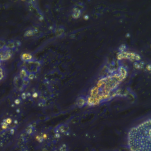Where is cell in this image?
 I'll return each mask as SVG.
<instances>
[{"mask_svg": "<svg viewBox=\"0 0 151 151\" xmlns=\"http://www.w3.org/2000/svg\"><path fill=\"white\" fill-rule=\"evenodd\" d=\"M127 144L130 151H151L150 119L130 129Z\"/></svg>", "mask_w": 151, "mask_h": 151, "instance_id": "cell-1", "label": "cell"}, {"mask_svg": "<svg viewBox=\"0 0 151 151\" xmlns=\"http://www.w3.org/2000/svg\"><path fill=\"white\" fill-rule=\"evenodd\" d=\"M11 59L5 42L0 41V82L3 80L6 75L5 63Z\"/></svg>", "mask_w": 151, "mask_h": 151, "instance_id": "cell-2", "label": "cell"}, {"mask_svg": "<svg viewBox=\"0 0 151 151\" xmlns=\"http://www.w3.org/2000/svg\"><path fill=\"white\" fill-rule=\"evenodd\" d=\"M70 128L66 124H60L57 126L54 129L56 138H59L62 135H68L69 134Z\"/></svg>", "mask_w": 151, "mask_h": 151, "instance_id": "cell-3", "label": "cell"}, {"mask_svg": "<svg viewBox=\"0 0 151 151\" xmlns=\"http://www.w3.org/2000/svg\"><path fill=\"white\" fill-rule=\"evenodd\" d=\"M126 59L130 60L132 61H141V57L138 54L135 53V52H128L127 53V56H126Z\"/></svg>", "mask_w": 151, "mask_h": 151, "instance_id": "cell-4", "label": "cell"}, {"mask_svg": "<svg viewBox=\"0 0 151 151\" xmlns=\"http://www.w3.org/2000/svg\"><path fill=\"white\" fill-rule=\"evenodd\" d=\"M21 59L22 61L27 63L34 62L35 61V59H34L33 56L27 53H22L21 55Z\"/></svg>", "mask_w": 151, "mask_h": 151, "instance_id": "cell-5", "label": "cell"}, {"mask_svg": "<svg viewBox=\"0 0 151 151\" xmlns=\"http://www.w3.org/2000/svg\"><path fill=\"white\" fill-rule=\"evenodd\" d=\"M35 139H36L37 141L38 142L43 143V142H45L48 139V135H47L46 133H40V134H37L36 135Z\"/></svg>", "mask_w": 151, "mask_h": 151, "instance_id": "cell-6", "label": "cell"}, {"mask_svg": "<svg viewBox=\"0 0 151 151\" xmlns=\"http://www.w3.org/2000/svg\"><path fill=\"white\" fill-rule=\"evenodd\" d=\"M87 104V100L85 97L81 96V97H78L76 100V105L77 107L80 108H82L83 107L85 106Z\"/></svg>", "mask_w": 151, "mask_h": 151, "instance_id": "cell-7", "label": "cell"}, {"mask_svg": "<svg viewBox=\"0 0 151 151\" xmlns=\"http://www.w3.org/2000/svg\"><path fill=\"white\" fill-rule=\"evenodd\" d=\"M35 131V126L33 125V124H30L26 128V130H25V133L26 134V135H28V136H32L34 134Z\"/></svg>", "mask_w": 151, "mask_h": 151, "instance_id": "cell-8", "label": "cell"}, {"mask_svg": "<svg viewBox=\"0 0 151 151\" xmlns=\"http://www.w3.org/2000/svg\"><path fill=\"white\" fill-rule=\"evenodd\" d=\"M81 14H82V11L80 8L74 7L72 11V17L74 18H78L80 17Z\"/></svg>", "mask_w": 151, "mask_h": 151, "instance_id": "cell-9", "label": "cell"}, {"mask_svg": "<svg viewBox=\"0 0 151 151\" xmlns=\"http://www.w3.org/2000/svg\"><path fill=\"white\" fill-rule=\"evenodd\" d=\"M100 89L97 87H94L93 88L90 90V95L91 97H96L98 96V94L99 93Z\"/></svg>", "mask_w": 151, "mask_h": 151, "instance_id": "cell-10", "label": "cell"}, {"mask_svg": "<svg viewBox=\"0 0 151 151\" xmlns=\"http://www.w3.org/2000/svg\"><path fill=\"white\" fill-rule=\"evenodd\" d=\"M127 53L128 52H119L117 54V59L119 60H122V59H126L127 56Z\"/></svg>", "mask_w": 151, "mask_h": 151, "instance_id": "cell-11", "label": "cell"}, {"mask_svg": "<svg viewBox=\"0 0 151 151\" xmlns=\"http://www.w3.org/2000/svg\"><path fill=\"white\" fill-rule=\"evenodd\" d=\"M143 66H144V63L142 61H136L134 63V67L137 69H141L143 68Z\"/></svg>", "mask_w": 151, "mask_h": 151, "instance_id": "cell-12", "label": "cell"}, {"mask_svg": "<svg viewBox=\"0 0 151 151\" xmlns=\"http://www.w3.org/2000/svg\"><path fill=\"white\" fill-rule=\"evenodd\" d=\"M69 148L66 144H62L59 147V151H69Z\"/></svg>", "mask_w": 151, "mask_h": 151, "instance_id": "cell-13", "label": "cell"}, {"mask_svg": "<svg viewBox=\"0 0 151 151\" xmlns=\"http://www.w3.org/2000/svg\"><path fill=\"white\" fill-rule=\"evenodd\" d=\"M35 33V32L34 31V30L33 29H30L28 30H27V31L25 33V35L27 37H30L32 36V35H34Z\"/></svg>", "mask_w": 151, "mask_h": 151, "instance_id": "cell-14", "label": "cell"}, {"mask_svg": "<svg viewBox=\"0 0 151 151\" xmlns=\"http://www.w3.org/2000/svg\"><path fill=\"white\" fill-rule=\"evenodd\" d=\"M126 50H127V47L124 44L121 46L119 47V52H126Z\"/></svg>", "mask_w": 151, "mask_h": 151, "instance_id": "cell-15", "label": "cell"}, {"mask_svg": "<svg viewBox=\"0 0 151 151\" xmlns=\"http://www.w3.org/2000/svg\"><path fill=\"white\" fill-rule=\"evenodd\" d=\"M56 33L58 35H61V34H63L64 33V29L61 28H57Z\"/></svg>", "mask_w": 151, "mask_h": 151, "instance_id": "cell-16", "label": "cell"}]
</instances>
